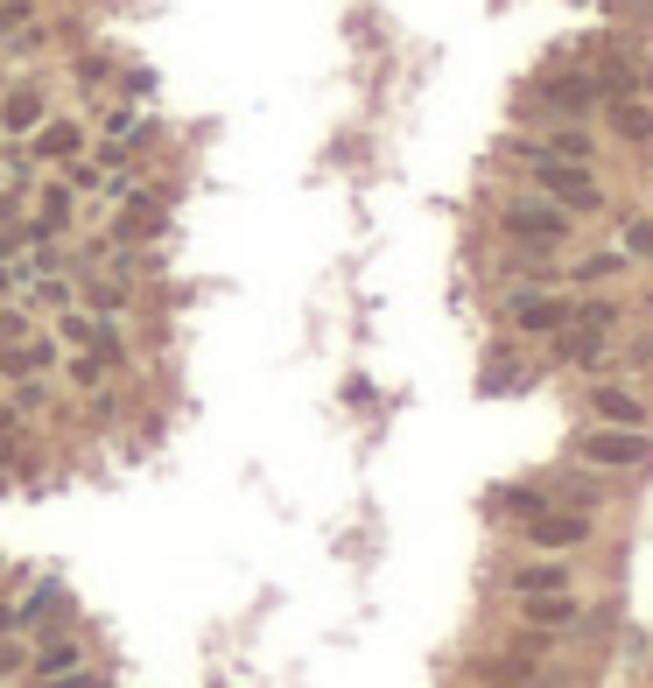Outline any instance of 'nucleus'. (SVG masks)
<instances>
[{
	"mask_svg": "<svg viewBox=\"0 0 653 688\" xmlns=\"http://www.w3.org/2000/svg\"><path fill=\"white\" fill-rule=\"evenodd\" d=\"M499 233L513 246H527V254H548V246H569L576 212H563L555 197H527V204H506V212H499Z\"/></svg>",
	"mask_w": 653,
	"mask_h": 688,
	"instance_id": "obj_1",
	"label": "nucleus"
},
{
	"mask_svg": "<svg viewBox=\"0 0 653 688\" xmlns=\"http://www.w3.org/2000/svg\"><path fill=\"white\" fill-rule=\"evenodd\" d=\"M534 183H542V197H555L563 212H598L604 190L590 176L584 162H563V155H534Z\"/></svg>",
	"mask_w": 653,
	"mask_h": 688,
	"instance_id": "obj_2",
	"label": "nucleus"
},
{
	"mask_svg": "<svg viewBox=\"0 0 653 688\" xmlns=\"http://www.w3.org/2000/svg\"><path fill=\"white\" fill-rule=\"evenodd\" d=\"M576 456H584V464H598V471H632V464H646V456H653V443H646V436L640 429H590L584 436V443H576Z\"/></svg>",
	"mask_w": 653,
	"mask_h": 688,
	"instance_id": "obj_3",
	"label": "nucleus"
},
{
	"mask_svg": "<svg viewBox=\"0 0 653 688\" xmlns=\"http://www.w3.org/2000/svg\"><path fill=\"white\" fill-rule=\"evenodd\" d=\"M506 323H513V331H527V337H555L569 323V302L563 295H542V289H513L506 295Z\"/></svg>",
	"mask_w": 653,
	"mask_h": 688,
	"instance_id": "obj_4",
	"label": "nucleus"
},
{
	"mask_svg": "<svg viewBox=\"0 0 653 688\" xmlns=\"http://www.w3.org/2000/svg\"><path fill=\"white\" fill-rule=\"evenodd\" d=\"M527 541L534 548H584L590 541V520H584V513H563V506H548V513H534V520H527Z\"/></svg>",
	"mask_w": 653,
	"mask_h": 688,
	"instance_id": "obj_5",
	"label": "nucleus"
},
{
	"mask_svg": "<svg viewBox=\"0 0 653 688\" xmlns=\"http://www.w3.org/2000/svg\"><path fill=\"white\" fill-rule=\"evenodd\" d=\"M521 619L534 625V633H576V625H584V604H576L569 590H542V598L521 604Z\"/></svg>",
	"mask_w": 653,
	"mask_h": 688,
	"instance_id": "obj_6",
	"label": "nucleus"
},
{
	"mask_svg": "<svg viewBox=\"0 0 653 688\" xmlns=\"http://www.w3.org/2000/svg\"><path fill=\"white\" fill-rule=\"evenodd\" d=\"M43 120H50V92H43V85L0 92V133H35Z\"/></svg>",
	"mask_w": 653,
	"mask_h": 688,
	"instance_id": "obj_7",
	"label": "nucleus"
},
{
	"mask_svg": "<svg viewBox=\"0 0 653 688\" xmlns=\"http://www.w3.org/2000/svg\"><path fill=\"white\" fill-rule=\"evenodd\" d=\"M162 197H148V190H133V197H127V212L120 218H113V246H133V239H156L162 233Z\"/></svg>",
	"mask_w": 653,
	"mask_h": 688,
	"instance_id": "obj_8",
	"label": "nucleus"
},
{
	"mask_svg": "<svg viewBox=\"0 0 653 688\" xmlns=\"http://www.w3.org/2000/svg\"><path fill=\"white\" fill-rule=\"evenodd\" d=\"M35 373H56V344L50 337L0 344V379H35Z\"/></svg>",
	"mask_w": 653,
	"mask_h": 688,
	"instance_id": "obj_9",
	"label": "nucleus"
},
{
	"mask_svg": "<svg viewBox=\"0 0 653 688\" xmlns=\"http://www.w3.org/2000/svg\"><path fill=\"white\" fill-rule=\"evenodd\" d=\"M590 415L611 429H646V400L632 387H590Z\"/></svg>",
	"mask_w": 653,
	"mask_h": 688,
	"instance_id": "obj_10",
	"label": "nucleus"
},
{
	"mask_svg": "<svg viewBox=\"0 0 653 688\" xmlns=\"http://www.w3.org/2000/svg\"><path fill=\"white\" fill-rule=\"evenodd\" d=\"M71 183H50L43 197H35V218H29V239H64L71 233Z\"/></svg>",
	"mask_w": 653,
	"mask_h": 688,
	"instance_id": "obj_11",
	"label": "nucleus"
},
{
	"mask_svg": "<svg viewBox=\"0 0 653 688\" xmlns=\"http://www.w3.org/2000/svg\"><path fill=\"white\" fill-rule=\"evenodd\" d=\"M85 155V127L78 120H43L35 127V162H71Z\"/></svg>",
	"mask_w": 653,
	"mask_h": 688,
	"instance_id": "obj_12",
	"label": "nucleus"
},
{
	"mask_svg": "<svg viewBox=\"0 0 653 688\" xmlns=\"http://www.w3.org/2000/svg\"><path fill=\"white\" fill-rule=\"evenodd\" d=\"M29 667H35L43 681H64V675H78V667H85V646H78V639H56V633H50V639H43V654H35Z\"/></svg>",
	"mask_w": 653,
	"mask_h": 688,
	"instance_id": "obj_13",
	"label": "nucleus"
},
{
	"mask_svg": "<svg viewBox=\"0 0 653 688\" xmlns=\"http://www.w3.org/2000/svg\"><path fill=\"white\" fill-rule=\"evenodd\" d=\"M64 611H71L64 583H35L29 604H14V625H43V619H64Z\"/></svg>",
	"mask_w": 653,
	"mask_h": 688,
	"instance_id": "obj_14",
	"label": "nucleus"
},
{
	"mask_svg": "<svg viewBox=\"0 0 653 688\" xmlns=\"http://www.w3.org/2000/svg\"><path fill=\"white\" fill-rule=\"evenodd\" d=\"M513 590H521V598H542V590H569V569H563V562H527V569H513Z\"/></svg>",
	"mask_w": 653,
	"mask_h": 688,
	"instance_id": "obj_15",
	"label": "nucleus"
},
{
	"mask_svg": "<svg viewBox=\"0 0 653 688\" xmlns=\"http://www.w3.org/2000/svg\"><path fill=\"white\" fill-rule=\"evenodd\" d=\"M611 127H619V141H653V112L632 99V92H625V99H611Z\"/></svg>",
	"mask_w": 653,
	"mask_h": 688,
	"instance_id": "obj_16",
	"label": "nucleus"
},
{
	"mask_svg": "<svg viewBox=\"0 0 653 688\" xmlns=\"http://www.w3.org/2000/svg\"><path fill=\"white\" fill-rule=\"evenodd\" d=\"M598 92H604L598 78H584V71H569V78H555V85H548V99L563 106V112H584L590 99H598Z\"/></svg>",
	"mask_w": 653,
	"mask_h": 688,
	"instance_id": "obj_17",
	"label": "nucleus"
},
{
	"mask_svg": "<svg viewBox=\"0 0 653 688\" xmlns=\"http://www.w3.org/2000/svg\"><path fill=\"white\" fill-rule=\"evenodd\" d=\"M106 366H113V358H106V352H92V344H85V352L71 358L64 373H71V387H85V394H92V387H106Z\"/></svg>",
	"mask_w": 653,
	"mask_h": 688,
	"instance_id": "obj_18",
	"label": "nucleus"
},
{
	"mask_svg": "<svg viewBox=\"0 0 653 688\" xmlns=\"http://www.w3.org/2000/svg\"><path fill=\"white\" fill-rule=\"evenodd\" d=\"M542 155H563V162H590V133H584V127H555Z\"/></svg>",
	"mask_w": 653,
	"mask_h": 688,
	"instance_id": "obj_19",
	"label": "nucleus"
},
{
	"mask_svg": "<svg viewBox=\"0 0 653 688\" xmlns=\"http://www.w3.org/2000/svg\"><path fill=\"white\" fill-rule=\"evenodd\" d=\"M99 331H106V323H99V316H85V310H64V323H56V337L78 344V352H85V344H99Z\"/></svg>",
	"mask_w": 653,
	"mask_h": 688,
	"instance_id": "obj_20",
	"label": "nucleus"
},
{
	"mask_svg": "<svg viewBox=\"0 0 653 688\" xmlns=\"http://www.w3.org/2000/svg\"><path fill=\"white\" fill-rule=\"evenodd\" d=\"M555 499H548V492H534V485H513L506 492V499H499V513H513V520H534V513H548Z\"/></svg>",
	"mask_w": 653,
	"mask_h": 688,
	"instance_id": "obj_21",
	"label": "nucleus"
},
{
	"mask_svg": "<svg viewBox=\"0 0 653 688\" xmlns=\"http://www.w3.org/2000/svg\"><path fill=\"white\" fill-rule=\"evenodd\" d=\"M611 275H625V246H619V254H590L584 267H576V281H584V289H598V281H611Z\"/></svg>",
	"mask_w": 653,
	"mask_h": 688,
	"instance_id": "obj_22",
	"label": "nucleus"
},
{
	"mask_svg": "<svg viewBox=\"0 0 653 688\" xmlns=\"http://www.w3.org/2000/svg\"><path fill=\"white\" fill-rule=\"evenodd\" d=\"M569 323H590V331H619V302H584V310H569Z\"/></svg>",
	"mask_w": 653,
	"mask_h": 688,
	"instance_id": "obj_23",
	"label": "nucleus"
},
{
	"mask_svg": "<svg viewBox=\"0 0 653 688\" xmlns=\"http://www.w3.org/2000/svg\"><path fill=\"white\" fill-rule=\"evenodd\" d=\"M35 302H50V310H71V302H78V289H71V281H56V275H35Z\"/></svg>",
	"mask_w": 653,
	"mask_h": 688,
	"instance_id": "obj_24",
	"label": "nucleus"
},
{
	"mask_svg": "<svg viewBox=\"0 0 653 688\" xmlns=\"http://www.w3.org/2000/svg\"><path fill=\"white\" fill-rule=\"evenodd\" d=\"M22 337H35L29 310H0V344H22Z\"/></svg>",
	"mask_w": 653,
	"mask_h": 688,
	"instance_id": "obj_25",
	"label": "nucleus"
},
{
	"mask_svg": "<svg viewBox=\"0 0 653 688\" xmlns=\"http://www.w3.org/2000/svg\"><path fill=\"white\" fill-rule=\"evenodd\" d=\"M92 302L99 310H127V281H92Z\"/></svg>",
	"mask_w": 653,
	"mask_h": 688,
	"instance_id": "obj_26",
	"label": "nucleus"
},
{
	"mask_svg": "<svg viewBox=\"0 0 653 688\" xmlns=\"http://www.w3.org/2000/svg\"><path fill=\"white\" fill-rule=\"evenodd\" d=\"M133 190H141V183H133V176H127V169H113V176H106V197H113V204H127V197H133Z\"/></svg>",
	"mask_w": 653,
	"mask_h": 688,
	"instance_id": "obj_27",
	"label": "nucleus"
},
{
	"mask_svg": "<svg viewBox=\"0 0 653 688\" xmlns=\"http://www.w3.org/2000/svg\"><path fill=\"white\" fill-rule=\"evenodd\" d=\"M625 254H653V218H640V225L625 233Z\"/></svg>",
	"mask_w": 653,
	"mask_h": 688,
	"instance_id": "obj_28",
	"label": "nucleus"
},
{
	"mask_svg": "<svg viewBox=\"0 0 653 688\" xmlns=\"http://www.w3.org/2000/svg\"><path fill=\"white\" fill-rule=\"evenodd\" d=\"M113 133H120V141L133 133V106H113V112H106V141H113Z\"/></svg>",
	"mask_w": 653,
	"mask_h": 688,
	"instance_id": "obj_29",
	"label": "nucleus"
},
{
	"mask_svg": "<svg viewBox=\"0 0 653 688\" xmlns=\"http://www.w3.org/2000/svg\"><path fill=\"white\" fill-rule=\"evenodd\" d=\"M29 408H43V387H35V379H22V387H14V415H29Z\"/></svg>",
	"mask_w": 653,
	"mask_h": 688,
	"instance_id": "obj_30",
	"label": "nucleus"
},
{
	"mask_svg": "<svg viewBox=\"0 0 653 688\" xmlns=\"http://www.w3.org/2000/svg\"><path fill=\"white\" fill-rule=\"evenodd\" d=\"M92 183H99V169H92V162H78V155H71V190H92Z\"/></svg>",
	"mask_w": 653,
	"mask_h": 688,
	"instance_id": "obj_31",
	"label": "nucleus"
},
{
	"mask_svg": "<svg viewBox=\"0 0 653 688\" xmlns=\"http://www.w3.org/2000/svg\"><path fill=\"white\" fill-rule=\"evenodd\" d=\"M14 667H22V646H8V639H0V675H14Z\"/></svg>",
	"mask_w": 653,
	"mask_h": 688,
	"instance_id": "obj_32",
	"label": "nucleus"
},
{
	"mask_svg": "<svg viewBox=\"0 0 653 688\" xmlns=\"http://www.w3.org/2000/svg\"><path fill=\"white\" fill-rule=\"evenodd\" d=\"M14 429H22V415H14V408H0V436H14Z\"/></svg>",
	"mask_w": 653,
	"mask_h": 688,
	"instance_id": "obj_33",
	"label": "nucleus"
},
{
	"mask_svg": "<svg viewBox=\"0 0 653 688\" xmlns=\"http://www.w3.org/2000/svg\"><path fill=\"white\" fill-rule=\"evenodd\" d=\"M492 688H542V681H527V675H513V681H492Z\"/></svg>",
	"mask_w": 653,
	"mask_h": 688,
	"instance_id": "obj_34",
	"label": "nucleus"
},
{
	"mask_svg": "<svg viewBox=\"0 0 653 688\" xmlns=\"http://www.w3.org/2000/svg\"><path fill=\"white\" fill-rule=\"evenodd\" d=\"M8 625H14V611H8V604H0V633H8Z\"/></svg>",
	"mask_w": 653,
	"mask_h": 688,
	"instance_id": "obj_35",
	"label": "nucleus"
},
{
	"mask_svg": "<svg viewBox=\"0 0 653 688\" xmlns=\"http://www.w3.org/2000/svg\"><path fill=\"white\" fill-rule=\"evenodd\" d=\"M35 688H64V681H35Z\"/></svg>",
	"mask_w": 653,
	"mask_h": 688,
	"instance_id": "obj_36",
	"label": "nucleus"
}]
</instances>
